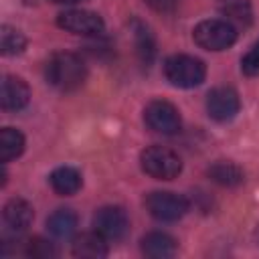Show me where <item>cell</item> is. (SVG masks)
Masks as SVG:
<instances>
[{"label": "cell", "mask_w": 259, "mask_h": 259, "mask_svg": "<svg viewBox=\"0 0 259 259\" xmlns=\"http://www.w3.org/2000/svg\"><path fill=\"white\" fill-rule=\"evenodd\" d=\"M47 83L53 85L59 91H75L85 83L87 77V65L77 53L59 51L53 53L45 67Z\"/></svg>", "instance_id": "6da1fadb"}, {"label": "cell", "mask_w": 259, "mask_h": 259, "mask_svg": "<svg viewBox=\"0 0 259 259\" xmlns=\"http://www.w3.org/2000/svg\"><path fill=\"white\" fill-rule=\"evenodd\" d=\"M164 77L180 89L198 87L206 77V65L192 55H172L164 61Z\"/></svg>", "instance_id": "7a4b0ae2"}, {"label": "cell", "mask_w": 259, "mask_h": 259, "mask_svg": "<svg viewBox=\"0 0 259 259\" xmlns=\"http://www.w3.org/2000/svg\"><path fill=\"white\" fill-rule=\"evenodd\" d=\"M140 166L156 180H174L182 172L180 156L166 146H148L140 154Z\"/></svg>", "instance_id": "3957f363"}, {"label": "cell", "mask_w": 259, "mask_h": 259, "mask_svg": "<svg viewBox=\"0 0 259 259\" xmlns=\"http://www.w3.org/2000/svg\"><path fill=\"white\" fill-rule=\"evenodd\" d=\"M192 38L204 51H225L235 45L237 28L229 20L206 18L192 28Z\"/></svg>", "instance_id": "277c9868"}, {"label": "cell", "mask_w": 259, "mask_h": 259, "mask_svg": "<svg viewBox=\"0 0 259 259\" xmlns=\"http://www.w3.org/2000/svg\"><path fill=\"white\" fill-rule=\"evenodd\" d=\"M146 208L154 219L172 223L186 214L188 200L182 194H176L170 190H154L146 196Z\"/></svg>", "instance_id": "5b68a950"}, {"label": "cell", "mask_w": 259, "mask_h": 259, "mask_svg": "<svg viewBox=\"0 0 259 259\" xmlns=\"http://www.w3.org/2000/svg\"><path fill=\"white\" fill-rule=\"evenodd\" d=\"M144 121L152 132H158L162 136H174L180 132V113L178 109L164 99H154L144 109Z\"/></svg>", "instance_id": "8992f818"}, {"label": "cell", "mask_w": 259, "mask_h": 259, "mask_svg": "<svg viewBox=\"0 0 259 259\" xmlns=\"http://www.w3.org/2000/svg\"><path fill=\"white\" fill-rule=\"evenodd\" d=\"M57 26L73 32V34H81V36H97L103 32L105 22L97 12L91 10H81V8H71V10H63L57 16Z\"/></svg>", "instance_id": "52a82bcc"}, {"label": "cell", "mask_w": 259, "mask_h": 259, "mask_svg": "<svg viewBox=\"0 0 259 259\" xmlns=\"http://www.w3.org/2000/svg\"><path fill=\"white\" fill-rule=\"evenodd\" d=\"M93 229L107 241H119L130 229V219L121 206H101L93 217Z\"/></svg>", "instance_id": "ba28073f"}, {"label": "cell", "mask_w": 259, "mask_h": 259, "mask_svg": "<svg viewBox=\"0 0 259 259\" xmlns=\"http://www.w3.org/2000/svg\"><path fill=\"white\" fill-rule=\"evenodd\" d=\"M241 109V99L233 87H214L206 95V111L214 121H229Z\"/></svg>", "instance_id": "9c48e42d"}, {"label": "cell", "mask_w": 259, "mask_h": 259, "mask_svg": "<svg viewBox=\"0 0 259 259\" xmlns=\"http://www.w3.org/2000/svg\"><path fill=\"white\" fill-rule=\"evenodd\" d=\"M28 99H30V89L24 79H20L16 75H6L2 79V93H0L2 109L20 111L28 105Z\"/></svg>", "instance_id": "30bf717a"}, {"label": "cell", "mask_w": 259, "mask_h": 259, "mask_svg": "<svg viewBox=\"0 0 259 259\" xmlns=\"http://www.w3.org/2000/svg\"><path fill=\"white\" fill-rule=\"evenodd\" d=\"M2 219H4V223H6V227L10 231L22 233V231H26L30 227V223L34 219V210L24 198H10L4 204Z\"/></svg>", "instance_id": "8fae6325"}, {"label": "cell", "mask_w": 259, "mask_h": 259, "mask_svg": "<svg viewBox=\"0 0 259 259\" xmlns=\"http://www.w3.org/2000/svg\"><path fill=\"white\" fill-rule=\"evenodd\" d=\"M49 184L51 188L61 194V196H71L75 192L81 190V184H83V178H81V172L73 166H59L51 172L49 176Z\"/></svg>", "instance_id": "7c38bea8"}, {"label": "cell", "mask_w": 259, "mask_h": 259, "mask_svg": "<svg viewBox=\"0 0 259 259\" xmlns=\"http://www.w3.org/2000/svg\"><path fill=\"white\" fill-rule=\"evenodd\" d=\"M142 253L146 257H152V259H168L176 253V239L170 237L168 233H162V231H154V233H148L144 239H142Z\"/></svg>", "instance_id": "4fadbf2b"}, {"label": "cell", "mask_w": 259, "mask_h": 259, "mask_svg": "<svg viewBox=\"0 0 259 259\" xmlns=\"http://www.w3.org/2000/svg\"><path fill=\"white\" fill-rule=\"evenodd\" d=\"M73 255L81 259H99L107 255V239H103L97 231L83 233L73 243Z\"/></svg>", "instance_id": "5bb4252c"}, {"label": "cell", "mask_w": 259, "mask_h": 259, "mask_svg": "<svg viewBox=\"0 0 259 259\" xmlns=\"http://www.w3.org/2000/svg\"><path fill=\"white\" fill-rule=\"evenodd\" d=\"M47 229L57 239H69L77 229V214L71 208H57L47 219Z\"/></svg>", "instance_id": "9a60e30c"}, {"label": "cell", "mask_w": 259, "mask_h": 259, "mask_svg": "<svg viewBox=\"0 0 259 259\" xmlns=\"http://www.w3.org/2000/svg\"><path fill=\"white\" fill-rule=\"evenodd\" d=\"M24 152V136L14 127H2L0 132V162L8 164Z\"/></svg>", "instance_id": "2e32d148"}, {"label": "cell", "mask_w": 259, "mask_h": 259, "mask_svg": "<svg viewBox=\"0 0 259 259\" xmlns=\"http://www.w3.org/2000/svg\"><path fill=\"white\" fill-rule=\"evenodd\" d=\"M208 176L221 186H237L243 182V170L233 162H214L208 168Z\"/></svg>", "instance_id": "e0dca14e"}, {"label": "cell", "mask_w": 259, "mask_h": 259, "mask_svg": "<svg viewBox=\"0 0 259 259\" xmlns=\"http://www.w3.org/2000/svg\"><path fill=\"white\" fill-rule=\"evenodd\" d=\"M0 49H2V55L16 57L26 49V38L18 28H14L10 24H2V28H0Z\"/></svg>", "instance_id": "ac0fdd59"}, {"label": "cell", "mask_w": 259, "mask_h": 259, "mask_svg": "<svg viewBox=\"0 0 259 259\" xmlns=\"http://www.w3.org/2000/svg\"><path fill=\"white\" fill-rule=\"evenodd\" d=\"M134 32H136L140 57H142L146 63H150L152 57H154V36H152V32H150V28H148L146 24H142V22L136 20V22H134Z\"/></svg>", "instance_id": "d6986e66"}, {"label": "cell", "mask_w": 259, "mask_h": 259, "mask_svg": "<svg viewBox=\"0 0 259 259\" xmlns=\"http://www.w3.org/2000/svg\"><path fill=\"white\" fill-rule=\"evenodd\" d=\"M241 71L247 77H257L259 75V40L253 42V47L241 57Z\"/></svg>", "instance_id": "ffe728a7"}, {"label": "cell", "mask_w": 259, "mask_h": 259, "mask_svg": "<svg viewBox=\"0 0 259 259\" xmlns=\"http://www.w3.org/2000/svg\"><path fill=\"white\" fill-rule=\"evenodd\" d=\"M26 253L32 255V257H38V259H47V257H55V255H57V251L53 249V245H51L49 241L40 239V237L28 241Z\"/></svg>", "instance_id": "44dd1931"}, {"label": "cell", "mask_w": 259, "mask_h": 259, "mask_svg": "<svg viewBox=\"0 0 259 259\" xmlns=\"http://www.w3.org/2000/svg\"><path fill=\"white\" fill-rule=\"evenodd\" d=\"M55 4H79V2H85V0H51Z\"/></svg>", "instance_id": "7402d4cb"}, {"label": "cell", "mask_w": 259, "mask_h": 259, "mask_svg": "<svg viewBox=\"0 0 259 259\" xmlns=\"http://www.w3.org/2000/svg\"><path fill=\"white\" fill-rule=\"evenodd\" d=\"M255 235H257V241H259V225H257V231H255Z\"/></svg>", "instance_id": "603a6c76"}]
</instances>
